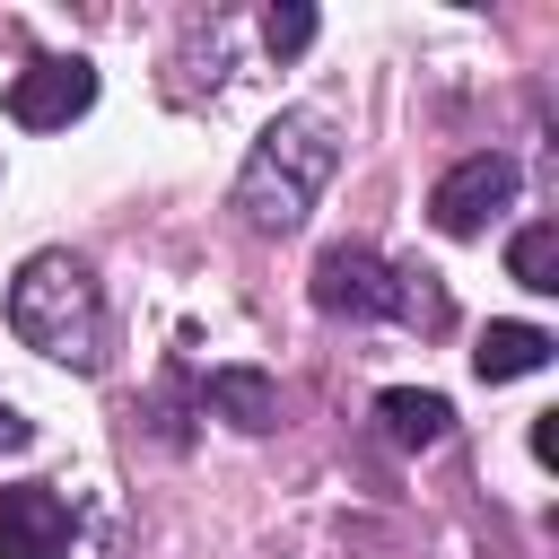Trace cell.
Returning a JSON list of instances; mask_svg holds the SVG:
<instances>
[{"instance_id": "3", "label": "cell", "mask_w": 559, "mask_h": 559, "mask_svg": "<svg viewBox=\"0 0 559 559\" xmlns=\"http://www.w3.org/2000/svg\"><path fill=\"white\" fill-rule=\"evenodd\" d=\"M437 271H393V262H376L367 245H332L323 262H314V306L323 314H349V323H384V314H402V323H419V332H445V288H428Z\"/></svg>"}, {"instance_id": "13", "label": "cell", "mask_w": 559, "mask_h": 559, "mask_svg": "<svg viewBox=\"0 0 559 559\" xmlns=\"http://www.w3.org/2000/svg\"><path fill=\"white\" fill-rule=\"evenodd\" d=\"M533 454H542V463H559V411H542V419H533Z\"/></svg>"}, {"instance_id": "5", "label": "cell", "mask_w": 559, "mask_h": 559, "mask_svg": "<svg viewBox=\"0 0 559 559\" xmlns=\"http://www.w3.org/2000/svg\"><path fill=\"white\" fill-rule=\"evenodd\" d=\"M87 105H96V70L79 52H44L9 79V122L17 131H70Z\"/></svg>"}, {"instance_id": "11", "label": "cell", "mask_w": 559, "mask_h": 559, "mask_svg": "<svg viewBox=\"0 0 559 559\" xmlns=\"http://www.w3.org/2000/svg\"><path fill=\"white\" fill-rule=\"evenodd\" d=\"M262 44H271L280 61H297V52L314 44V9H306V0H280V9L262 17Z\"/></svg>"}, {"instance_id": "7", "label": "cell", "mask_w": 559, "mask_h": 559, "mask_svg": "<svg viewBox=\"0 0 559 559\" xmlns=\"http://www.w3.org/2000/svg\"><path fill=\"white\" fill-rule=\"evenodd\" d=\"M550 349H559V341H550L542 323H489L480 349H472V367H480V384H515V376H542Z\"/></svg>"}, {"instance_id": "10", "label": "cell", "mask_w": 559, "mask_h": 559, "mask_svg": "<svg viewBox=\"0 0 559 559\" xmlns=\"http://www.w3.org/2000/svg\"><path fill=\"white\" fill-rule=\"evenodd\" d=\"M507 271H515L533 297H550V288H559V227H550V218L515 227V245H507Z\"/></svg>"}, {"instance_id": "1", "label": "cell", "mask_w": 559, "mask_h": 559, "mask_svg": "<svg viewBox=\"0 0 559 559\" xmlns=\"http://www.w3.org/2000/svg\"><path fill=\"white\" fill-rule=\"evenodd\" d=\"M332 166H341L332 114H314V105L271 114V122H262V140L245 148V175H236V218H245L253 236H288V227L314 210V192L332 183Z\"/></svg>"}, {"instance_id": "9", "label": "cell", "mask_w": 559, "mask_h": 559, "mask_svg": "<svg viewBox=\"0 0 559 559\" xmlns=\"http://www.w3.org/2000/svg\"><path fill=\"white\" fill-rule=\"evenodd\" d=\"M376 419H384L393 445H437V437L454 428V402H445V393H419V384H384V393H376Z\"/></svg>"}, {"instance_id": "8", "label": "cell", "mask_w": 559, "mask_h": 559, "mask_svg": "<svg viewBox=\"0 0 559 559\" xmlns=\"http://www.w3.org/2000/svg\"><path fill=\"white\" fill-rule=\"evenodd\" d=\"M201 402H210L218 419H236L245 437H262V428L280 419V384H271L262 367H210V384H201Z\"/></svg>"}, {"instance_id": "2", "label": "cell", "mask_w": 559, "mask_h": 559, "mask_svg": "<svg viewBox=\"0 0 559 559\" xmlns=\"http://www.w3.org/2000/svg\"><path fill=\"white\" fill-rule=\"evenodd\" d=\"M9 332L61 367H96V341H105V297L87 280L79 253H26V271L9 280Z\"/></svg>"}, {"instance_id": "12", "label": "cell", "mask_w": 559, "mask_h": 559, "mask_svg": "<svg viewBox=\"0 0 559 559\" xmlns=\"http://www.w3.org/2000/svg\"><path fill=\"white\" fill-rule=\"evenodd\" d=\"M26 445H35V419H26V411H9V402H0V454H26Z\"/></svg>"}, {"instance_id": "6", "label": "cell", "mask_w": 559, "mask_h": 559, "mask_svg": "<svg viewBox=\"0 0 559 559\" xmlns=\"http://www.w3.org/2000/svg\"><path fill=\"white\" fill-rule=\"evenodd\" d=\"M70 498L44 489V480H17L0 489V559H70Z\"/></svg>"}, {"instance_id": "4", "label": "cell", "mask_w": 559, "mask_h": 559, "mask_svg": "<svg viewBox=\"0 0 559 559\" xmlns=\"http://www.w3.org/2000/svg\"><path fill=\"white\" fill-rule=\"evenodd\" d=\"M515 201V157L507 148H472L463 166H445L437 175V192H428V218H437V236H480L498 210Z\"/></svg>"}]
</instances>
